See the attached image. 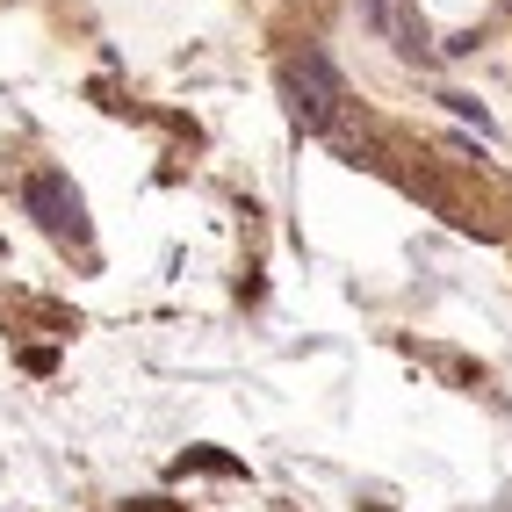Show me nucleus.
<instances>
[{"label":"nucleus","instance_id":"2","mask_svg":"<svg viewBox=\"0 0 512 512\" xmlns=\"http://www.w3.org/2000/svg\"><path fill=\"white\" fill-rule=\"evenodd\" d=\"M22 202L37 210V224H44L51 238H73V231H80V195L65 188V174H29V181H22Z\"/></svg>","mask_w":512,"mask_h":512},{"label":"nucleus","instance_id":"1","mask_svg":"<svg viewBox=\"0 0 512 512\" xmlns=\"http://www.w3.org/2000/svg\"><path fill=\"white\" fill-rule=\"evenodd\" d=\"M282 101H289L296 130H332V116H339V101H347V87H339V73H332V58H325V51H303V58L282 65Z\"/></svg>","mask_w":512,"mask_h":512}]
</instances>
